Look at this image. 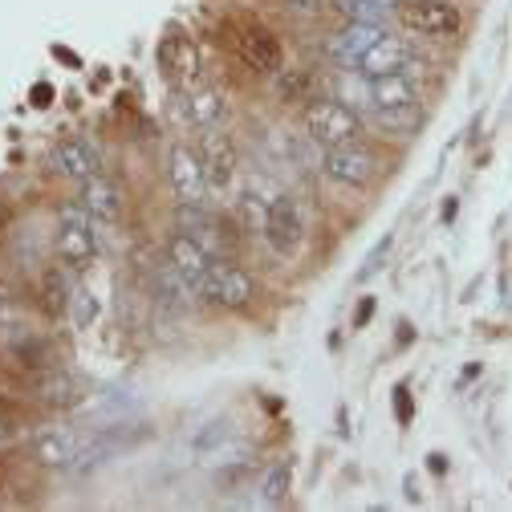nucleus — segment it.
<instances>
[{"label":"nucleus","instance_id":"obj_1","mask_svg":"<svg viewBox=\"0 0 512 512\" xmlns=\"http://www.w3.org/2000/svg\"><path fill=\"white\" fill-rule=\"evenodd\" d=\"M57 256L70 273H86L98 261V220L82 200L57 208Z\"/></svg>","mask_w":512,"mask_h":512},{"label":"nucleus","instance_id":"obj_2","mask_svg":"<svg viewBox=\"0 0 512 512\" xmlns=\"http://www.w3.org/2000/svg\"><path fill=\"white\" fill-rule=\"evenodd\" d=\"M305 135L317 147H346V143H362L366 122L354 106H346L342 98H313L305 106Z\"/></svg>","mask_w":512,"mask_h":512},{"label":"nucleus","instance_id":"obj_3","mask_svg":"<svg viewBox=\"0 0 512 512\" xmlns=\"http://www.w3.org/2000/svg\"><path fill=\"white\" fill-rule=\"evenodd\" d=\"M395 21L427 41H460L464 37V13L452 0H391Z\"/></svg>","mask_w":512,"mask_h":512},{"label":"nucleus","instance_id":"obj_4","mask_svg":"<svg viewBox=\"0 0 512 512\" xmlns=\"http://www.w3.org/2000/svg\"><path fill=\"white\" fill-rule=\"evenodd\" d=\"M415 106H419V82L407 70L366 78V110L362 114L387 122V126H399V122L415 118Z\"/></svg>","mask_w":512,"mask_h":512},{"label":"nucleus","instance_id":"obj_5","mask_svg":"<svg viewBox=\"0 0 512 512\" xmlns=\"http://www.w3.org/2000/svg\"><path fill=\"white\" fill-rule=\"evenodd\" d=\"M163 252H167V261L179 269V277L191 285L196 301L204 305L208 285H212V273H216V265L224 261V256H216L208 244H200L196 236H187V232H179V228H171V232H167Z\"/></svg>","mask_w":512,"mask_h":512},{"label":"nucleus","instance_id":"obj_6","mask_svg":"<svg viewBox=\"0 0 512 512\" xmlns=\"http://www.w3.org/2000/svg\"><path fill=\"white\" fill-rule=\"evenodd\" d=\"M265 244L277 252V256H297L305 236H309V224H305V212H301V200L289 196V191H273L269 196V212H265Z\"/></svg>","mask_w":512,"mask_h":512},{"label":"nucleus","instance_id":"obj_7","mask_svg":"<svg viewBox=\"0 0 512 512\" xmlns=\"http://www.w3.org/2000/svg\"><path fill=\"white\" fill-rule=\"evenodd\" d=\"M382 163L366 143H346V147H326L322 151V175L346 191H366L378 179Z\"/></svg>","mask_w":512,"mask_h":512},{"label":"nucleus","instance_id":"obj_8","mask_svg":"<svg viewBox=\"0 0 512 512\" xmlns=\"http://www.w3.org/2000/svg\"><path fill=\"white\" fill-rule=\"evenodd\" d=\"M232 49H236V57L244 61L252 74L273 78V74L285 70V45H281V37L273 29H265V25H256V21L232 29Z\"/></svg>","mask_w":512,"mask_h":512},{"label":"nucleus","instance_id":"obj_9","mask_svg":"<svg viewBox=\"0 0 512 512\" xmlns=\"http://www.w3.org/2000/svg\"><path fill=\"white\" fill-rule=\"evenodd\" d=\"M387 33H391V29L382 25V21H346L338 33L326 37V57L334 61L342 74H358L362 57H366L382 37H387Z\"/></svg>","mask_w":512,"mask_h":512},{"label":"nucleus","instance_id":"obj_10","mask_svg":"<svg viewBox=\"0 0 512 512\" xmlns=\"http://www.w3.org/2000/svg\"><path fill=\"white\" fill-rule=\"evenodd\" d=\"M167 183L175 191V204H208V196H212L200 151L187 143H175L167 151Z\"/></svg>","mask_w":512,"mask_h":512},{"label":"nucleus","instance_id":"obj_11","mask_svg":"<svg viewBox=\"0 0 512 512\" xmlns=\"http://www.w3.org/2000/svg\"><path fill=\"white\" fill-rule=\"evenodd\" d=\"M147 293H151V305L159 313H171V317H179V313H187L191 305H196V293H191V285L167 261V252L147 265Z\"/></svg>","mask_w":512,"mask_h":512},{"label":"nucleus","instance_id":"obj_12","mask_svg":"<svg viewBox=\"0 0 512 512\" xmlns=\"http://www.w3.org/2000/svg\"><path fill=\"white\" fill-rule=\"evenodd\" d=\"M256 277L248 273V269H240V265H232L228 256L216 265V273H212V285H208V297H204V305H216V309H228V313H244V309H252V301H256Z\"/></svg>","mask_w":512,"mask_h":512},{"label":"nucleus","instance_id":"obj_13","mask_svg":"<svg viewBox=\"0 0 512 512\" xmlns=\"http://www.w3.org/2000/svg\"><path fill=\"white\" fill-rule=\"evenodd\" d=\"M82 447H86V439H82L74 427H66V423H45V427H37V435H33V460H37L41 468L74 472Z\"/></svg>","mask_w":512,"mask_h":512},{"label":"nucleus","instance_id":"obj_14","mask_svg":"<svg viewBox=\"0 0 512 512\" xmlns=\"http://www.w3.org/2000/svg\"><path fill=\"white\" fill-rule=\"evenodd\" d=\"M49 167L61 175V179H70V183H86L94 175H102V155L90 139L82 135H61L53 147H49Z\"/></svg>","mask_w":512,"mask_h":512},{"label":"nucleus","instance_id":"obj_15","mask_svg":"<svg viewBox=\"0 0 512 512\" xmlns=\"http://www.w3.org/2000/svg\"><path fill=\"white\" fill-rule=\"evenodd\" d=\"M200 151V163H204V175H208V187L212 196H228L236 187V143L224 135V131H204V143L196 147Z\"/></svg>","mask_w":512,"mask_h":512},{"label":"nucleus","instance_id":"obj_16","mask_svg":"<svg viewBox=\"0 0 512 512\" xmlns=\"http://www.w3.org/2000/svg\"><path fill=\"white\" fill-rule=\"evenodd\" d=\"M155 66L167 82H191L200 74V49L187 33H167L155 45Z\"/></svg>","mask_w":512,"mask_h":512},{"label":"nucleus","instance_id":"obj_17","mask_svg":"<svg viewBox=\"0 0 512 512\" xmlns=\"http://www.w3.org/2000/svg\"><path fill=\"white\" fill-rule=\"evenodd\" d=\"M228 94L220 86H200L187 94V122L196 126V131H220L228 122Z\"/></svg>","mask_w":512,"mask_h":512},{"label":"nucleus","instance_id":"obj_18","mask_svg":"<svg viewBox=\"0 0 512 512\" xmlns=\"http://www.w3.org/2000/svg\"><path fill=\"white\" fill-rule=\"evenodd\" d=\"M78 200L90 208V216H94L98 224H114V220L122 216V208H126L118 183H114V179H106V175L86 179V183H82V191H78Z\"/></svg>","mask_w":512,"mask_h":512},{"label":"nucleus","instance_id":"obj_19","mask_svg":"<svg viewBox=\"0 0 512 512\" xmlns=\"http://www.w3.org/2000/svg\"><path fill=\"white\" fill-rule=\"evenodd\" d=\"M407 61H411V45L403 41V37H395V33H387L382 37L366 57H362V66H358V74H366V78H382V74H399V70H407Z\"/></svg>","mask_w":512,"mask_h":512},{"label":"nucleus","instance_id":"obj_20","mask_svg":"<svg viewBox=\"0 0 512 512\" xmlns=\"http://www.w3.org/2000/svg\"><path fill=\"white\" fill-rule=\"evenodd\" d=\"M37 399L49 403V407H78L82 403V382L70 374V370H61V366H45L41 378H37Z\"/></svg>","mask_w":512,"mask_h":512},{"label":"nucleus","instance_id":"obj_21","mask_svg":"<svg viewBox=\"0 0 512 512\" xmlns=\"http://www.w3.org/2000/svg\"><path fill=\"white\" fill-rule=\"evenodd\" d=\"M293 492V460H273L261 480H256V504L261 508H281Z\"/></svg>","mask_w":512,"mask_h":512},{"label":"nucleus","instance_id":"obj_22","mask_svg":"<svg viewBox=\"0 0 512 512\" xmlns=\"http://www.w3.org/2000/svg\"><path fill=\"white\" fill-rule=\"evenodd\" d=\"M70 301H74V285H70V273L66 269H49L41 277V305L49 317H61L70 313Z\"/></svg>","mask_w":512,"mask_h":512},{"label":"nucleus","instance_id":"obj_23","mask_svg":"<svg viewBox=\"0 0 512 512\" xmlns=\"http://www.w3.org/2000/svg\"><path fill=\"white\" fill-rule=\"evenodd\" d=\"M228 435H232V423L228 419H208L196 435H191V452H196V456H212V452H220V447H224Z\"/></svg>","mask_w":512,"mask_h":512},{"label":"nucleus","instance_id":"obj_24","mask_svg":"<svg viewBox=\"0 0 512 512\" xmlns=\"http://www.w3.org/2000/svg\"><path fill=\"white\" fill-rule=\"evenodd\" d=\"M273 78H277L281 102H313V98H309V90H313L309 70H281V74H273Z\"/></svg>","mask_w":512,"mask_h":512},{"label":"nucleus","instance_id":"obj_25","mask_svg":"<svg viewBox=\"0 0 512 512\" xmlns=\"http://www.w3.org/2000/svg\"><path fill=\"white\" fill-rule=\"evenodd\" d=\"M70 309H74V326H78V330H94V326H98V313H102V301H98L94 289L82 285V289H74Z\"/></svg>","mask_w":512,"mask_h":512},{"label":"nucleus","instance_id":"obj_26","mask_svg":"<svg viewBox=\"0 0 512 512\" xmlns=\"http://www.w3.org/2000/svg\"><path fill=\"white\" fill-rule=\"evenodd\" d=\"M252 460H232L228 468H220V476H216V484L224 488V492H240V488H248V480H252Z\"/></svg>","mask_w":512,"mask_h":512},{"label":"nucleus","instance_id":"obj_27","mask_svg":"<svg viewBox=\"0 0 512 512\" xmlns=\"http://www.w3.org/2000/svg\"><path fill=\"white\" fill-rule=\"evenodd\" d=\"M281 9H285V17L309 25V21H317V17L330 9V0H281Z\"/></svg>","mask_w":512,"mask_h":512},{"label":"nucleus","instance_id":"obj_28","mask_svg":"<svg viewBox=\"0 0 512 512\" xmlns=\"http://www.w3.org/2000/svg\"><path fill=\"white\" fill-rule=\"evenodd\" d=\"M395 415H399V423H407V419H411V399H407V387H399V391H395Z\"/></svg>","mask_w":512,"mask_h":512},{"label":"nucleus","instance_id":"obj_29","mask_svg":"<svg viewBox=\"0 0 512 512\" xmlns=\"http://www.w3.org/2000/svg\"><path fill=\"white\" fill-rule=\"evenodd\" d=\"M370 313H374V301H370V297H366V301H362V305H358V317H354V326H358V330H362V326H366V322H370Z\"/></svg>","mask_w":512,"mask_h":512},{"label":"nucleus","instance_id":"obj_30","mask_svg":"<svg viewBox=\"0 0 512 512\" xmlns=\"http://www.w3.org/2000/svg\"><path fill=\"white\" fill-rule=\"evenodd\" d=\"M427 468H431L435 476H443V472H447V456H439V452H435V456H427Z\"/></svg>","mask_w":512,"mask_h":512}]
</instances>
